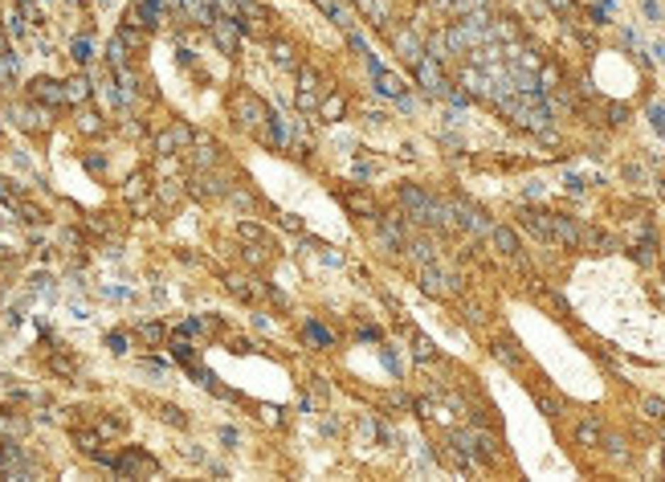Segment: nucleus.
I'll return each mask as SVG.
<instances>
[{"instance_id":"39448f33","label":"nucleus","mask_w":665,"mask_h":482,"mask_svg":"<svg viewBox=\"0 0 665 482\" xmlns=\"http://www.w3.org/2000/svg\"><path fill=\"white\" fill-rule=\"evenodd\" d=\"M396 50H400V57H408V62H421V41H417V37L400 33L396 37Z\"/></svg>"},{"instance_id":"20e7f679","label":"nucleus","mask_w":665,"mask_h":482,"mask_svg":"<svg viewBox=\"0 0 665 482\" xmlns=\"http://www.w3.org/2000/svg\"><path fill=\"white\" fill-rule=\"evenodd\" d=\"M417 78H421L424 86H429V90H441V70H437V57H421V62H417Z\"/></svg>"},{"instance_id":"7ed1b4c3","label":"nucleus","mask_w":665,"mask_h":482,"mask_svg":"<svg viewBox=\"0 0 665 482\" xmlns=\"http://www.w3.org/2000/svg\"><path fill=\"white\" fill-rule=\"evenodd\" d=\"M522 225L535 233V237H543V241H555V237H551V217H547V213H535V209H527V213H522Z\"/></svg>"},{"instance_id":"0eeeda50","label":"nucleus","mask_w":665,"mask_h":482,"mask_svg":"<svg viewBox=\"0 0 665 482\" xmlns=\"http://www.w3.org/2000/svg\"><path fill=\"white\" fill-rule=\"evenodd\" d=\"M576 437H580L584 446H596V442H600V425H596V421H580V425H576Z\"/></svg>"},{"instance_id":"f03ea898","label":"nucleus","mask_w":665,"mask_h":482,"mask_svg":"<svg viewBox=\"0 0 665 482\" xmlns=\"http://www.w3.org/2000/svg\"><path fill=\"white\" fill-rule=\"evenodd\" d=\"M551 237H555V241H564V246H580V241H584L580 225H576V221H568V217H551Z\"/></svg>"},{"instance_id":"4468645a","label":"nucleus","mask_w":665,"mask_h":482,"mask_svg":"<svg viewBox=\"0 0 665 482\" xmlns=\"http://www.w3.org/2000/svg\"><path fill=\"white\" fill-rule=\"evenodd\" d=\"M604 446L612 449V454H617V458H625V442H620V437H608V442H604Z\"/></svg>"},{"instance_id":"423d86ee","label":"nucleus","mask_w":665,"mask_h":482,"mask_svg":"<svg viewBox=\"0 0 665 482\" xmlns=\"http://www.w3.org/2000/svg\"><path fill=\"white\" fill-rule=\"evenodd\" d=\"M494 246H498L502 253H510V258H515V253H519V237H515L510 229H494Z\"/></svg>"},{"instance_id":"6e6552de","label":"nucleus","mask_w":665,"mask_h":482,"mask_svg":"<svg viewBox=\"0 0 665 482\" xmlns=\"http://www.w3.org/2000/svg\"><path fill=\"white\" fill-rule=\"evenodd\" d=\"M237 106H241L245 123H258V119H261V102L258 99H245V94H241V102H237Z\"/></svg>"},{"instance_id":"f3484780","label":"nucleus","mask_w":665,"mask_h":482,"mask_svg":"<svg viewBox=\"0 0 665 482\" xmlns=\"http://www.w3.org/2000/svg\"><path fill=\"white\" fill-rule=\"evenodd\" d=\"M0 50H4V33H0Z\"/></svg>"},{"instance_id":"9b49d317","label":"nucleus","mask_w":665,"mask_h":482,"mask_svg":"<svg viewBox=\"0 0 665 482\" xmlns=\"http://www.w3.org/2000/svg\"><path fill=\"white\" fill-rule=\"evenodd\" d=\"M412 253H417L421 262H433V246H429V241H412Z\"/></svg>"},{"instance_id":"dca6fc26","label":"nucleus","mask_w":665,"mask_h":482,"mask_svg":"<svg viewBox=\"0 0 665 482\" xmlns=\"http://www.w3.org/2000/svg\"><path fill=\"white\" fill-rule=\"evenodd\" d=\"M551 9H559V13H571V0H547Z\"/></svg>"},{"instance_id":"2eb2a0df","label":"nucleus","mask_w":665,"mask_h":482,"mask_svg":"<svg viewBox=\"0 0 665 482\" xmlns=\"http://www.w3.org/2000/svg\"><path fill=\"white\" fill-rule=\"evenodd\" d=\"M653 123H657V131H665V106H653Z\"/></svg>"},{"instance_id":"f8f14e48","label":"nucleus","mask_w":665,"mask_h":482,"mask_svg":"<svg viewBox=\"0 0 665 482\" xmlns=\"http://www.w3.org/2000/svg\"><path fill=\"white\" fill-rule=\"evenodd\" d=\"M417 360H433V344L429 339H417Z\"/></svg>"},{"instance_id":"f257e3e1","label":"nucleus","mask_w":665,"mask_h":482,"mask_svg":"<svg viewBox=\"0 0 665 482\" xmlns=\"http://www.w3.org/2000/svg\"><path fill=\"white\" fill-rule=\"evenodd\" d=\"M421 286L429 290V295H454L457 290V278H449V274H441L433 262H424V270H421Z\"/></svg>"},{"instance_id":"ddd939ff","label":"nucleus","mask_w":665,"mask_h":482,"mask_svg":"<svg viewBox=\"0 0 665 482\" xmlns=\"http://www.w3.org/2000/svg\"><path fill=\"white\" fill-rule=\"evenodd\" d=\"M645 413H649V417H665V405H661V400H645Z\"/></svg>"},{"instance_id":"1a4fd4ad","label":"nucleus","mask_w":665,"mask_h":482,"mask_svg":"<svg viewBox=\"0 0 665 482\" xmlns=\"http://www.w3.org/2000/svg\"><path fill=\"white\" fill-rule=\"evenodd\" d=\"M216 41H221L225 50H233V41H237V29H233L229 21H216Z\"/></svg>"},{"instance_id":"9d476101","label":"nucleus","mask_w":665,"mask_h":482,"mask_svg":"<svg viewBox=\"0 0 665 482\" xmlns=\"http://www.w3.org/2000/svg\"><path fill=\"white\" fill-rule=\"evenodd\" d=\"M380 90H384V94H400V82H396L392 74H380Z\"/></svg>"}]
</instances>
